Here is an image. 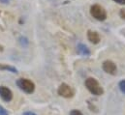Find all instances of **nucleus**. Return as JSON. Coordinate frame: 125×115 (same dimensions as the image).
<instances>
[{"label":"nucleus","mask_w":125,"mask_h":115,"mask_svg":"<svg viewBox=\"0 0 125 115\" xmlns=\"http://www.w3.org/2000/svg\"><path fill=\"white\" fill-rule=\"evenodd\" d=\"M84 85L86 89L95 96H101L104 94V89L100 85V83L93 77H88L84 81Z\"/></svg>","instance_id":"nucleus-1"},{"label":"nucleus","mask_w":125,"mask_h":115,"mask_svg":"<svg viewBox=\"0 0 125 115\" xmlns=\"http://www.w3.org/2000/svg\"><path fill=\"white\" fill-rule=\"evenodd\" d=\"M90 15L95 19L99 21H104L107 19V12L101 5L94 4L90 7Z\"/></svg>","instance_id":"nucleus-2"},{"label":"nucleus","mask_w":125,"mask_h":115,"mask_svg":"<svg viewBox=\"0 0 125 115\" xmlns=\"http://www.w3.org/2000/svg\"><path fill=\"white\" fill-rule=\"evenodd\" d=\"M17 85L18 87L23 91L26 94H32L35 90V84L30 79L27 78H20L17 80Z\"/></svg>","instance_id":"nucleus-3"},{"label":"nucleus","mask_w":125,"mask_h":115,"mask_svg":"<svg viewBox=\"0 0 125 115\" xmlns=\"http://www.w3.org/2000/svg\"><path fill=\"white\" fill-rule=\"evenodd\" d=\"M57 93H58L59 96H61L63 98H66V99H70V98H72L75 95L74 89L70 86V85L66 84V83L60 84V86L58 87Z\"/></svg>","instance_id":"nucleus-4"},{"label":"nucleus","mask_w":125,"mask_h":115,"mask_svg":"<svg viewBox=\"0 0 125 115\" xmlns=\"http://www.w3.org/2000/svg\"><path fill=\"white\" fill-rule=\"evenodd\" d=\"M102 68H103V70H104L105 73H107L109 75H112V76H115L116 74V71H117L116 65L112 60H106V61H104L103 64H102Z\"/></svg>","instance_id":"nucleus-5"},{"label":"nucleus","mask_w":125,"mask_h":115,"mask_svg":"<svg viewBox=\"0 0 125 115\" xmlns=\"http://www.w3.org/2000/svg\"><path fill=\"white\" fill-rule=\"evenodd\" d=\"M0 98L6 102L9 103L13 100V92L6 86H0Z\"/></svg>","instance_id":"nucleus-6"},{"label":"nucleus","mask_w":125,"mask_h":115,"mask_svg":"<svg viewBox=\"0 0 125 115\" xmlns=\"http://www.w3.org/2000/svg\"><path fill=\"white\" fill-rule=\"evenodd\" d=\"M87 39L90 43H92L93 45H97L100 43L101 38L99 36V34L96 31H92V30H88L87 31Z\"/></svg>","instance_id":"nucleus-7"},{"label":"nucleus","mask_w":125,"mask_h":115,"mask_svg":"<svg viewBox=\"0 0 125 115\" xmlns=\"http://www.w3.org/2000/svg\"><path fill=\"white\" fill-rule=\"evenodd\" d=\"M77 51L80 55H82L83 57H88V56H90V53H91L89 48L83 44H79L77 46Z\"/></svg>","instance_id":"nucleus-8"},{"label":"nucleus","mask_w":125,"mask_h":115,"mask_svg":"<svg viewBox=\"0 0 125 115\" xmlns=\"http://www.w3.org/2000/svg\"><path fill=\"white\" fill-rule=\"evenodd\" d=\"M0 70L8 71V72H11L13 74H18V70L15 67L10 66V65H7V64H0Z\"/></svg>","instance_id":"nucleus-9"},{"label":"nucleus","mask_w":125,"mask_h":115,"mask_svg":"<svg viewBox=\"0 0 125 115\" xmlns=\"http://www.w3.org/2000/svg\"><path fill=\"white\" fill-rule=\"evenodd\" d=\"M19 42H20V44H21L22 47H26V46L29 44L28 39H27L26 37H21V38L19 39Z\"/></svg>","instance_id":"nucleus-10"},{"label":"nucleus","mask_w":125,"mask_h":115,"mask_svg":"<svg viewBox=\"0 0 125 115\" xmlns=\"http://www.w3.org/2000/svg\"><path fill=\"white\" fill-rule=\"evenodd\" d=\"M118 87H119L120 91H121L123 94H125V79L124 80L119 81V83H118Z\"/></svg>","instance_id":"nucleus-11"},{"label":"nucleus","mask_w":125,"mask_h":115,"mask_svg":"<svg viewBox=\"0 0 125 115\" xmlns=\"http://www.w3.org/2000/svg\"><path fill=\"white\" fill-rule=\"evenodd\" d=\"M70 115H83V114L80 110H78V109H73V110L70 111Z\"/></svg>","instance_id":"nucleus-12"},{"label":"nucleus","mask_w":125,"mask_h":115,"mask_svg":"<svg viewBox=\"0 0 125 115\" xmlns=\"http://www.w3.org/2000/svg\"><path fill=\"white\" fill-rule=\"evenodd\" d=\"M0 115H9L8 111H7L2 105H0Z\"/></svg>","instance_id":"nucleus-13"},{"label":"nucleus","mask_w":125,"mask_h":115,"mask_svg":"<svg viewBox=\"0 0 125 115\" xmlns=\"http://www.w3.org/2000/svg\"><path fill=\"white\" fill-rule=\"evenodd\" d=\"M119 15H120L121 19H125V9H121V10H120V13H119Z\"/></svg>","instance_id":"nucleus-14"},{"label":"nucleus","mask_w":125,"mask_h":115,"mask_svg":"<svg viewBox=\"0 0 125 115\" xmlns=\"http://www.w3.org/2000/svg\"><path fill=\"white\" fill-rule=\"evenodd\" d=\"M114 1L119 5H125V0H114Z\"/></svg>","instance_id":"nucleus-15"},{"label":"nucleus","mask_w":125,"mask_h":115,"mask_svg":"<svg viewBox=\"0 0 125 115\" xmlns=\"http://www.w3.org/2000/svg\"><path fill=\"white\" fill-rule=\"evenodd\" d=\"M22 115H36L34 112H32V111H26V112H24Z\"/></svg>","instance_id":"nucleus-16"},{"label":"nucleus","mask_w":125,"mask_h":115,"mask_svg":"<svg viewBox=\"0 0 125 115\" xmlns=\"http://www.w3.org/2000/svg\"><path fill=\"white\" fill-rule=\"evenodd\" d=\"M9 1H10V0H0V2H2V3H4V4L9 3Z\"/></svg>","instance_id":"nucleus-17"},{"label":"nucleus","mask_w":125,"mask_h":115,"mask_svg":"<svg viewBox=\"0 0 125 115\" xmlns=\"http://www.w3.org/2000/svg\"><path fill=\"white\" fill-rule=\"evenodd\" d=\"M3 49H4V48H3V47H2V46H0V51H3Z\"/></svg>","instance_id":"nucleus-18"}]
</instances>
